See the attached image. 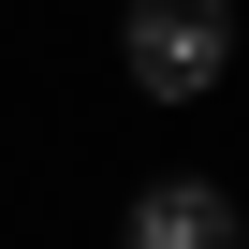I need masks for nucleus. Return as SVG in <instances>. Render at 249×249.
Listing matches in <instances>:
<instances>
[{"label": "nucleus", "mask_w": 249, "mask_h": 249, "mask_svg": "<svg viewBox=\"0 0 249 249\" xmlns=\"http://www.w3.org/2000/svg\"><path fill=\"white\" fill-rule=\"evenodd\" d=\"M234 234H249V220H234L205 176H147L132 220H117V249H234Z\"/></svg>", "instance_id": "f03ea898"}, {"label": "nucleus", "mask_w": 249, "mask_h": 249, "mask_svg": "<svg viewBox=\"0 0 249 249\" xmlns=\"http://www.w3.org/2000/svg\"><path fill=\"white\" fill-rule=\"evenodd\" d=\"M234 249H249V234H234Z\"/></svg>", "instance_id": "7ed1b4c3"}, {"label": "nucleus", "mask_w": 249, "mask_h": 249, "mask_svg": "<svg viewBox=\"0 0 249 249\" xmlns=\"http://www.w3.org/2000/svg\"><path fill=\"white\" fill-rule=\"evenodd\" d=\"M220 59H234V15L220 0H132V15H117V73H132L147 103H205Z\"/></svg>", "instance_id": "f257e3e1"}]
</instances>
